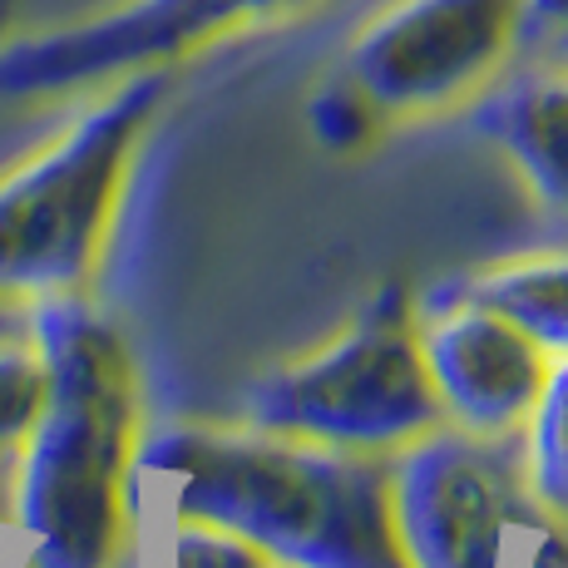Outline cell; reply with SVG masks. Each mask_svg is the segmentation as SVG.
I'll use <instances>...</instances> for the list:
<instances>
[{"label": "cell", "instance_id": "obj_1", "mask_svg": "<svg viewBox=\"0 0 568 568\" xmlns=\"http://www.w3.org/2000/svg\"><path fill=\"white\" fill-rule=\"evenodd\" d=\"M45 356V410L30 425L10 485V519L30 539L26 568H124L139 534L144 386L124 332L74 297L30 302Z\"/></svg>", "mask_w": 568, "mask_h": 568}, {"label": "cell", "instance_id": "obj_2", "mask_svg": "<svg viewBox=\"0 0 568 568\" xmlns=\"http://www.w3.org/2000/svg\"><path fill=\"white\" fill-rule=\"evenodd\" d=\"M169 515L247 534L282 568H406L390 519V460L322 450L257 425H179L139 450Z\"/></svg>", "mask_w": 568, "mask_h": 568}, {"label": "cell", "instance_id": "obj_3", "mask_svg": "<svg viewBox=\"0 0 568 568\" xmlns=\"http://www.w3.org/2000/svg\"><path fill=\"white\" fill-rule=\"evenodd\" d=\"M169 84L159 70L104 84L0 173V297H74L94 282Z\"/></svg>", "mask_w": 568, "mask_h": 568}, {"label": "cell", "instance_id": "obj_4", "mask_svg": "<svg viewBox=\"0 0 568 568\" xmlns=\"http://www.w3.org/2000/svg\"><path fill=\"white\" fill-rule=\"evenodd\" d=\"M247 425L371 460H396L440 430L420 352V302L400 282L376 287L326 342L253 381Z\"/></svg>", "mask_w": 568, "mask_h": 568}, {"label": "cell", "instance_id": "obj_5", "mask_svg": "<svg viewBox=\"0 0 568 568\" xmlns=\"http://www.w3.org/2000/svg\"><path fill=\"white\" fill-rule=\"evenodd\" d=\"M524 36V0H386L346 40L336 74L381 129L425 124L485 100Z\"/></svg>", "mask_w": 568, "mask_h": 568}, {"label": "cell", "instance_id": "obj_6", "mask_svg": "<svg viewBox=\"0 0 568 568\" xmlns=\"http://www.w3.org/2000/svg\"><path fill=\"white\" fill-rule=\"evenodd\" d=\"M322 0H119L90 20L0 45V104L94 94L129 74H173L193 54L287 26Z\"/></svg>", "mask_w": 568, "mask_h": 568}, {"label": "cell", "instance_id": "obj_7", "mask_svg": "<svg viewBox=\"0 0 568 568\" xmlns=\"http://www.w3.org/2000/svg\"><path fill=\"white\" fill-rule=\"evenodd\" d=\"M390 519L406 568H505L509 534L539 524L515 445L430 430L390 460Z\"/></svg>", "mask_w": 568, "mask_h": 568}, {"label": "cell", "instance_id": "obj_8", "mask_svg": "<svg viewBox=\"0 0 568 568\" xmlns=\"http://www.w3.org/2000/svg\"><path fill=\"white\" fill-rule=\"evenodd\" d=\"M420 352L440 420L479 445L519 440L554 362L515 322L469 297L460 282L420 302Z\"/></svg>", "mask_w": 568, "mask_h": 568}, {"label": "cell", "instance_id": "obj_9", "mask_svg": "<svg viewBox=\"0 0 568 568\" xmlns=\"http://www.w3.org/2000/svg\"><path fill=\"white\" fill-rule=\"evenodd\" d=\"M479 129L515 169L524 193L554 223H568V60L495 84L479 109Z\"/></svg>", "mask_w": 568, "mask_h": 568}, {"label": "cell", "instance_id": "obj_10", "mask_svg": "<svg viewBox=\"0 0 568 568\" xmlns=\"http://www.w3.org/2000/svg\"><path fill=\"white\" fill-rule=\"evenodd\" d=\"M460 287L505 322H515L549 356H568V247L499 257Z\"/></svg>", "mask_w": 568, "mask_h": 568}, {"label": "cell", "instance_id": "obj_11", "mask_svg": "<svg viewBox=\"0 0 568 568\" xmlns=\"http://www.w3.org/2000/svg\"><path fill=\"white\" fill-rule=\"evenodd\" d=\"M515 455L529 505L549 524L568 529V356L549 362V376L515 440Z\"/></svg>", "mask_w": 568, "mask_h": 568}, {"label": "cell", "instance_id": "obj_12", "mask_svg": "<svg viewBox=\"0 0 568 568\" xmlns=\"http://www.w3.org/2000/svg\"><path fill=\"white\" fill-rule=\"evenodd\" d=\"M45 356H40L36 336H6L0 342V455H16L26 445L30 425L45 410Z\"/></svg>", "mask_w": 568, "mask_h": 568}, {"label": "cell", "instance_id": "obj_13", "mask_svg": "<svg viewBox=\"0 0 568 568\" xmlns=\"http://www.w3.org/2000/svg\"><path fill=\"white\" fill-rule=\"evenodd\" d=\"M169 568H282L262 544L213 519L169 515Z\"/></svg>", "mask_w": 568, "mask_h": 568}, {"label": "cell", "instance_id": "obj_14", "mask_svg": "<svg viewBox=\"0 0 568 568\" xmlns=\"http://www.w3.org/2000/svg\"><path fill=\"white\" fill-rule=\"evenodd\" d=\"M307 124H312L316 144H322L326 154H362V149H371L381 134H386L381 119L371 114V104L336 70L326 74V84L312 94Z\"/></svg>", "mask_w": 568, "mask_h": 568}, {"label": "cell", "instance_id": "obj_15", "mask_svg": "<svg viewBox=\"0 0 568 568\" xmlns=\"http://www.w3.org/2000/svg\"><path fill=\"white\" fill-rule=\"evenodd\" d=\"M534 554H529V568H568V529L564 524H549L539 519L534 524Z\"/></svg>", "mask_w": 568, "mask_h": 568}, {"label": "cell", "instance_id": "obj_16", "mask_svg": "<svg viewBox=\"0 0 568 568\" xmlns=\"http://www.w3.org/2000/svg\"><path fill=\"white\" fill-rule=\"evenodd\" d=\"M524 20L529 30L549 40H568V0H524Z\"/></svg>", "mask_w": 568, "mask_h": 568}, {"label": "cell", "instance_id": "obj_17", "mask_svg": "<svg viewBox=\"0 0 568 568\" xmlns=\"http://www.w3.org/2000/svg\"><path fill=\"white\" fill-rule=\"evenodd\" d=\"M26 332H30V302L0 297V342L6 336H26Z\"/></svg>", "mask_w": 568, "mask_h": 568}, {"label": "cell", "instance_id": "obj_18", "mask_svg": "<svg viewBox=\"0 0 568 568\" xmlns=\"http://www.w3.org/2000/svg\"><path fill=\"white\" fill-rule=\"evenodd\" d=\"M10 16H16V0H0V30L10 26Z\"/></svg>", "mask_w": 568, "mask_h": 568}]
</instances>
